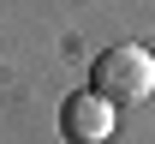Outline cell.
Instances as JSON below:
<instances>
[{
    "label": "cell",
    "mask_w": 155,
    "mask_h": 144,
    "mask_svg": "<svg viewBox=\"0 0 155 144\" xmlns=\"http://www.w3.org/2000/svg\"><path fill=\"white\" fill-rule=\"evenodd\" d=\"M90 90H101L114 108L149 102V96H155V60H149V48H137V42L101 48L96 66H90Z\"/></svg>",
    "instance_id": "obj_1"
},
{
    "label": "cell",
    "mask_w": 155,
    "mask_h": 144,
    "mask_svg": "<svg viewBox=\"0 0 155 144\" xmlns=\"http://www.w3.org/2000/svg\"><path fill=\"white\" fill-rule=\"evenodd\" d=\"M114 114L119 108L107 102L101 90H78V96H66V108H60V126H66L72 144H107L114 138Z\"/></svg>",
    "instance_id": "obj_2"
}]
</instances>
